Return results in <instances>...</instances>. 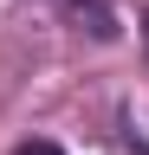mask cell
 Returning a JSON list of instances; mask_svg holds the SVG:
<instances>
[{"instance_id":"7a4b0ae2","label":"cell","mask_w":149,"mask_h":155,"mask_svg":"<svg viewBox=\"0 0 149 155\" xmlns=\"http://www.w3.org/2000/svg\"><path fill=\"white\" fill-rule=\"evenodd\" d=\"M143 39H149V19H143Z\"/></svg>"},{"instance_id":"6da1fadb","label":"cell","mask_w":149,"mask_h":155,"mask_svg":"<svg viewBox=\"0 0 149 155\" xmlns=\"http://www.w3.org/2000/svg\"><path fill=\"white\" fill-rule=\"evenodd\" d=\"M32 155H59V149H32Z\"/></svg>"}]
</instances>
